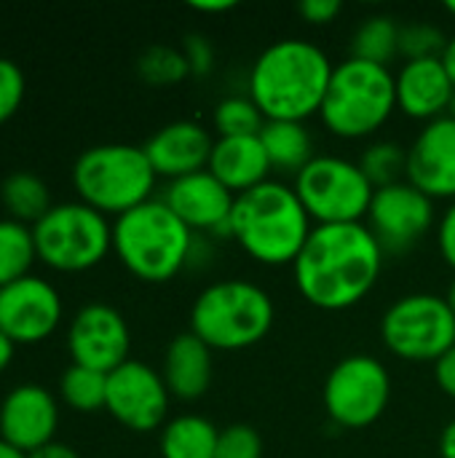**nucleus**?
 I'll use <instances>...</instances> for the list:
<instances>
[{"label": "nucleus", "instance_id": "22", "mask_svg": "<svg viewBox=\"0 0 455 458\" xmlns=\"http://www.w3.org/2000/svg\"><path fill=\"white\" fill-rule=\"evenodd\" d=\"M164 384L177 400H198L215 378V352L190 330L172 338L164 354Z\"/></svg>", "mask_w": 455, "mask_h": 458}, {"label": "nucleus", "instance_id": "4", "mask_svg": "<svg viewBox=\"0 0 455 458\" xmlns=\"http://www.w3.org/2000/svg\"><path fill=\"white\" fill-rule=\"evenodd\" d=\"M196 233L166 207L150 199L113 223V250L121 263L142 282H169L188 268Z\"/></svg>", "mask_w": 455, "mask_h": 458}, {"label": "nucleus", "instance_id": "44", "mask_svg": "<svg viewBox=\"0 0 455 458\" xmlns=\"http://www.w3.org/2000/svg\"><path fill=\"white\" fill-rule=\"evenodd\" d=\"M0 458H27V454H21L19 448H13L5 440H0Z\"/></svg>", "mask_w": 455, "mask_h": 458}, {"label": "nucleus", "instance_id": "37", "mask_svg": "<svg viewBox=\"0 0 455 458\" xmlns=\"http://www.w3.org/2000/svg\"><path fill=\"white\" fill-rule=\"evenodd\" d=\"M298 11L308 24H330L341 13V3L338 0H303Z\"/></svg>", "mask_w": 455, "mask_h": 458}, {"label": "nucleus", "instance_id": "43", "mask_svg": "<svg viewBox=\"0 0 455 458\" xmlns=\"http://www.w3.org/2000/svg\"><path fill=\"white\" fill-rule=\"evenodd\" d=\"M442 64H445V70H448V75H451V81H453L455 86V35L453 38H448V43H445V51H442Z\"/></svg>", "mask_w": 455, "mask_h": 458}, {"label": "nucleus", "instance_id": "30", "mask_svg": "<svg viewBox=\"0 0 455 458\" xmlns=\"http://www.w3.org/2000/svg\"><path fill=\"white\" fill-rule=\"evenodd\" d=\"M137 72L150 86H174L190 75L182 48L174 46H150L137 59Z\"/></svg>", "mask_w": 455, "mask_h": 458}, {"label": "nucleus", "instance_id": "45", "mask_svg": "<svg viewBox=\"0 0 455 458\" xmlns=\"http://www.w3.org/2000/svg\"><path fill=\"white\" fill-rule=\"evenodd\" d=\"M442 298H445L448 309H451V311H453V314H455V279H453V282H451V284H448V293H445Z\"/></svg>", "mask_w": 455, "mask_h": 458}, {"label": "nucleus", "instance_id": "41", "mask_svg": "<svg viewBox=\"0 0 455 458\" xmlns=\"http://www.w3.org/2000/svg\"><path fill=\"white\" fill-rule=\"evenodd\" d=\"M440 454L442 458H455V421H451L440 437Z\"/></svg>", "mask_w": 455, "mask_h": 458}, {"label": "nucleus", "instance_id": "33", "mask_svg": "<svg viewBox=\"0 0 455 458\" xmlns=\"http://www.w3.org/2000/svg\"><path fill=\"white\" fill-rule=\"evenodd\" d=\"M215 458H263V437L249 424H231L220 429Z\"/></svg>", "mask_w": 455, "mask_h": 458}, {"label": "nucleus", "instance_id": "17", "mask_svg": "<svg viewBox=\"0 0 455 458\" xmlns=\"http://www.w3.org/2000/svg\"><path fill=\"white\" fill-rule=\"evenodd\" d=\"M56 427V397L40 384H19L0 403V440L21 454H32L54 443Z\"/></svg>", "mask_w": 455, "mask_h": 458}, {"label": "nucleus", "instance_id": "24", "mask_svg": "<svg viewBox=\"0 0 455 458\" xmlns=\"http://www.w3.org/2000/svg\"><path fill=\"white\" fill-rule=\"evenodd\" d=\"M260 142L271 166L279 172L298 174L314 158V140L303 121H265L260 129Z\"/></svg>", "mask_w": 455, "mask_h": 458}, {"label": "nucleus", "instance_id": "12", "mask_svg": "<svg viewBox=\"0 0 455 458\" xmlns=\"http://www.w3.org/2000/svg\"><path fill=\"white\" fill-rule=\"evenodd\" d=\"M437 212L434 201L421 193L408 180L375 188L370 212H367V228L381 242L383 252L402 255L413 250L434 225Z\"/></svg>", "mask_w": 455, "mask_h": 458}, {"label": "nucleus", "instance_id": "38", "mask_svg": "<svg viewBox=\"0 0 455 458\" xmlns=\"http://www.w3.org/2000/svg\"><path fill=\"white\" fill-rule=\"evenodd\" d=\"M434 378H437L440 389L455 400V346L434 362Z\"/></svg>", "mask_w": 455, "mask_h": 458}, {"label": "nucleus", "instance_id": "20", "mask_svg": "<svg viewBox=\"0 0 455 458\" xmlns=\"http://www.w3.org/2000/svg\"><path fill=\"white\" fill-rule=\"evenodd\" d=\"M397 83V110L416 121H437L448 115L453 105L455 86L440 56L413 59L394 75Z\"/></svg>", "mask_w": 455, "mask_h": 458}, {"label": "nucleus", "instance_id": "11", "mask_svg": "<svg viewBox=\"0 0 455 458\" xmlns=\"http://www.w3.org/2000/svg\"><path fill=\"white\" fill-rule=\"evenodd\" d=\"M324 411L343 429H365L375 424L392 400L389 368L370 354L343 357L324 381Z\"/></svg>", "mask_w": 455, "mask_h": 458}, {"label": "nucleus", "instance_id": "29", "mask_svg": "<svg viewBox=\"0 0 455 458\" xmlns=\"http://www.w3.org/2000/svg\"><path fill=\"white\" fill-rule=\"evenodd\" d=\"M357 164L362 166V172L375 188H386L408 177V148L392 140H381L367 145Z\"/></svg>", "mask_w": 455, "mask_h": 458}, {"label": "nucleus", "instance_id": "40", "mask_svg": "<svg viewBox=\"0 0 455 458\" xmlns=\"http://www.w3.org/2000/svg\"><path fill=\"white\" fill-rule=\"evenodd\" d=\"M190 8L201 13H225V11H233L236 3L233 0H193Z\"/></svg>", "mask_w": 455, "mask_h": 458}, {"label": "nucleus", "instance_id": "21", "mask_svg": "<svg viewBox=\"0 0 455 458\" xmlns=\"http://www.w3.org/2000/svg\"><path fill=\"white\" fill-rule=\"evenodd\" d=\"M206 172H212L233 196H241L268 182L274 166L260 142V134H247V137H217L212 145Z\"/></svg>", "mask_w": 455, "mask_h": 458}, {"label": "nucleus", "instance_id": "26", "mask_svg": "<svg viewBox=\"0 0 455 458\" xmlns=\"http://www.w3.org/2000/svg\"><path fill=\"white\" fill-rule=\"evenodd\" d=\"M35 258L38 252H35L32 225L3 217L0 220V287L27 276Z\"/></svg>", "mask_w": 455, "mask_h": 458}, {"label": "nucleus", "instance_id": "31", "mask_svg": "<svg viewBox=\"0 0 455 458\" xmlns=\"http://www.w3.org/2000/svg\"><path fill=\"white\" fill-rule=\"evenodd\" d=\"M215 126L220 137L260 134V129L265 126V115L260 113V107L252 102L249 94H233L215 107Z\"/></svg>", "mask_w": 455, "mask_h": 458}, {"label": "nucleus", "instance_id": "6", "mask_svg": "<svg viewBox=\"0 0 455 458\" xmlns=\"http://www.w3.org/2000/svg\"><path fill=\"white\" fill-rule=\"evenodd\" d=\"M156 180L145 148L126 142L86 148L72 164V185L80 201L115 217L150 201Z\"/></svg>", "mask_w": 455, "mask_h": 458}, {"label": "nucleus", "instance_id": "15", "mask_svg": "<svg viewBox=\"0 0 455 458\" xmlns=\"http://www.w3.org/2000/svg\"><path fill=\"white\" fill-rule=\"evenodd\" d=\"M59 322L62 295L51 282L27 274L0 287V330L13 344H38L48 338Z\"/></svg>", "mask_w": 455, "mask_h": 458}, {"label": "nucleus", "instance_id": "34", "mask_svg": "<svg viewBox=\"0 0 455 458\" xmlns=\"http://www.w3.org/2000/svg\"><path fill=\"white\" fill-rule=\"evenodd\" d=\"M24 72L21 67L8 59L0 56V123H5L21 105L24 99Z\"/></svg>", "mask_w": 455, "mask_h": 458}, {"label": "nucleus", "instance_id": "28", "mask_svg": "<svg viewBox=\"0 0 455 458\" xmlns=\"http://www.w3.org/2000/svg\"><path fill=\"white\" fill-rule=\"evenodd\" d=\"M59 394L72 411L97 413L105 408V400H107V373H99V370H91V368L72 362L62 373Z\"/></svg>", "mask_w": 455, "mask_h": 458}, {"label": "nucleus", "instance_id": "25", "mask_svg": "<svg viewBox=\"0 0 455 458\" xmlns=\"http://www.w3.org/2000/svg\"><path fill=\"white\" fill-rule=\"evenodd\" d=\"M0 201L11 220H19L24 225H35L54 204L48 185L27 169L11 172L0 185Z\"/></svg>", "mask_w": 455, "mask_h": 458}, {"label": "nucleus", "instance_id": "36", "mask_svg": "<svg viewBox=\"0 0 455 458\" xmlns=\"http://www.w3.org/2000/svg\"><path fill=\"white\" fill-rule=\"evenodd\" d=\"M437 247L442 260L455 271V201H451V207L437 223Z\"/></svg>", "mask_w": 455, "mask_h": 458}, {"label": "nucleus", "instance_id": "7", "mask_svg": "<svg viewBox=\"0 0 455 458\" xmlns=\"http://www.w3.org/2000/svg\"><path fill=\"white\" fill-rule=\"evenodd\" d=\"M394 110V72L386 64L349 56L335 64L319 115L335 137L362 140L375 134Z\"/></svg>", "mask_w": 455, "mask_h": 458}, {"label": "nucleus", "instance_id": "35", "mask_svg": "<svg viewBox=\"0 0 455 458\" xmlns=\"http://www.w3.org/2000/svg\"><path fill=\"white\" fill-rule=\"evenodd\" d=\"M182 54H185L188 67H190V75L204 78V75L212 72V67H215V46H212V40L206 35H201V32L185 35Z\"/></svg>", "mask_w": 455, "mask_h": 458}, {"label": "nucleus", "instance_id": "46", "mask_svg": "<svg viewBox=\"0 0 455 458\" xmlns=\"http://www.w3.org/2000/svg\"><path fill=\"white\" fill-rule=\"evenodd\" d=\"M445 8H448V13H453L455 16V0H448V3H445Z\"/></svg>", "mask_w": 455, "mask_h": 458}, {"label": "nucleus", "instance_id": "42", "mask_svg": "<svg viewBox=\"0 0 455 458\" xmlns=\"http://www.w3.org/2000/svg\"><path fill=\"white\" fill-rule=\"evenodd\" d=\"M13 352H16V344L0 330V373L11 365V360H13Z\"/></svg>", "mask_w": 455, "mask_h": 458}, {"label": "nucleus", "instance_id": "19", "mask_svg": "<svg viewBox=\"0 0 455 458\" xmlns=\"http://www.w3.org/2000/svg\"><path fill=\"white\" fill-rule=\"evenodd\" d=\"M212 134L196 123V121H172L161 126L142 148L147 153V161L153 164L158 177L180 180L196 172H204L209 166L212 156Z\"/></svg>", "mask_w": 455, "mask_h": 458}, {"label": "nucleus", "instance_id": "10", "mask_svg": "<svg viewBox=\"0 0 455 458\" xmlns=\"http://www.w3.org/2000/svg\"><path fill=\"white\" fill-rule=\"evenodd\" d=\"M381 338L400 360L437 362L455 346V314L442 295L410 293L386 309L381 319Z\"/></svg>", "mask_w": 455, "mask_h": 458}, {"label": "nucleus", "instance_id": "16", "mask_svg": "<svg viewBox=\"0 0 455 458\" xmlns=\"http://www.w3.org/2000/svg\"><path fill=\"white\" fill-rule=\"evenodd\" d=\"M166 207L198 236H231V217L236 196L212 174V172H196L180 180H172L161 196Z\"/></svg>", "mask_w": 455, "mask_h": 458}, {"label": "nucleus", "instance_id": "14", "mask_svg": "<svg viewBox=\"0 0 455 458\" xmlns=\"http://www.w3.org/2000/svg\"><path fill=\"white\" fill-rule=\"evenodd\" d=\"M67 349L75 365L113 373L126 360H131V333L115 306L94 301L78 309V314L72 317L67 327Z\"/></svg>", "mask_w": 455, "mask_h": 458}, {"label": "nucleus", "instance_id": "23", "mask_svg": "<svg viewBox=\"0 0 455 458\" xmlns=\"http://www.w3.org/2000/svg\"><path fill=\"white\" fill-rule=\"evenodd\" d=\"M220 429L196 413L174 416L161 429V458H215Z\"/></svg>", "mask_w": 455, "mask_h": 458}, {"label": "nucleus", "instance_id": "9", "mask_svg": "<svg viewBox=\"0 0 455 458\" xmlns=\"http://www.w3.org/2000/svg\"><path fill=\"white\" fill-rule=\"evenodd\" d=\"M292 188L314 225L365 223L375 196L362 166L341 156H314L295 174Z\"/></svg>", "mask_w": 455, "mask_h": 458}, {"label": "nucleus", "instance_id": "18", "mask_svg": "<svg viewBox=\"0 0 455 458\" xmlns=\"http://www.w3.org/2000/svg\"><path fill=\"white\" fill-rule=\"evenodd\" d=\"M432 201H455V121H429L408 148V177Z\"/></svg>", "mask_w": 455, "mask_h": 458}, {"label": "nucleus", "instance_id": "3", "mask_svg": "<svg viewBox=\"0 0 455 458\" xmlns=\"http://www.w3.org/2000/svg\"><path fill=\"white\" fill-rule=\"evenodd\" d=\"M314 231L295 188L268 180L236 196L231 217V239L263 266H292Z\"/></svg>", "mask_w": 455, "mask_h": 458}, {"label": "nucleus", "instance_id": "32", "mask_svg": "<svg viewBox=\"0 0 455 458\" xmlns=\"http://www.w3.org/2000/svg\"><path fill=\"white\" fill-rule=\"evenodd\" d=\"M445 43H448V38L434 24L413 21V24H402L400 27V54L405 56V62L442 56Z\"/></svg>", "mask_w": 455, "mask_h": 458}, {"label": "nucleus", "instance_id": "39", "mask_svg": "<svg viewBox=\"0 0 455 458\" xmlns=\"http://www.w3.org/2000/svg\"><path fill=\"white\" fill-rule=\"evenodd\" d=\"M27 458H80L78 456V451L75 448H70L67 443H48V445H43V448H38V451H32V454H27Z\"/></svg>", "mask_w": 455, "mask_h": 458}, {"label": "nucleus", "instance_id": "5", "mask_svg": "<svg viewBox=\"0 0 455 458\" xmlns=\"http://www.w3.org/2000/svg\"><path fill=\"white\" fill-rule=\"evenodd\" d=\"M271 295L247 279H223L201 290L190 309V333L212 352H241L260 344L274 327Z\"/></svg>", "mask_w": 455, "mask_h": 458}, {"label": "nucleus", "instance_id": "1", "mask_svg": "<svg viewBox=\"0 0 455 458\" xmlns=\"http://www.w3.org/2000/svg\"><path fill=\"white\" fill-rule=\"evenodd\" d=\"M386 252L367 223L314 225L292 263L295 287L322 311H346L365 301L383 271Z\"/></svg>", "mask_w": 455, "mask_h": 458}, {"label": "nucleus", "instance_id": "47", "mask_svg": "<svg viewBox=\"0 0 455 458\" xmlns=\"http://www.w3.org/2000/svg\"><path fill=\"white\" fill-rule=\"evenodd\" d=\"M448 115H451V118L455 121V97H453V105H451V110H448Z\"/></svg>", "mask_w": 455, "mask_h": 458}, {"label": "nucleus", "instance_id": "8", "mask_svg": "<svg viewBox=\"0 0 455 458\" xmlns=\"http://www.w3.org/2000/svg\"><path fill=\"white\" fill-rule=\"evenodd\" d=\"M35 252L54 271H88L113 250V225L107 215L83 201L54 204L32 225Z\"/></svg>", "mask_w": 455, "mask_h": 458}, {"label": "nucleus", "instance_id": "27", "mask_svg": "<svg viewBox=\"0 0 455 458\" xmlns=\"http://www.w3.org/2000/svg\"><path fill=\"white\" fill-rule=\"evenodd\" d=\"M400 27L402 24L386 13L365 19L351 38V56L389 67V62L400 54Z\"/></svg>", "mask_w": 455, "mask_h": 458}, {"label": "nucleus", "instance_id": "13", "mask_svg": "<svg viewBox=\"0 0 455 458\" xmlns=\"http://www.w3.org/2000/svg\"><path fill=\"white\" fill-rule=\"evenodd\" d=\"M169 389L164 376L147 362L126 360L121 368L107 373L105 411L131 432L164 429L169 413Z\"/></svg>", "mask_w": 455, "mask_h": 458}, {"label": "nucleus", "instance_id": "2", "mask_svg": "<svg viewBox=\"0 0 455 458\" xmlns=\"http://www.w3.org/2000/svg\"><path fill=\"white\" fill-rule=\"evenodd\" d=\"M333 70L322 46L284 38L260 51L247 78V94L265 121H306L322 110Z\"/></svg>", "mask_w": 455, "mask_h": 458}]
</instances>
